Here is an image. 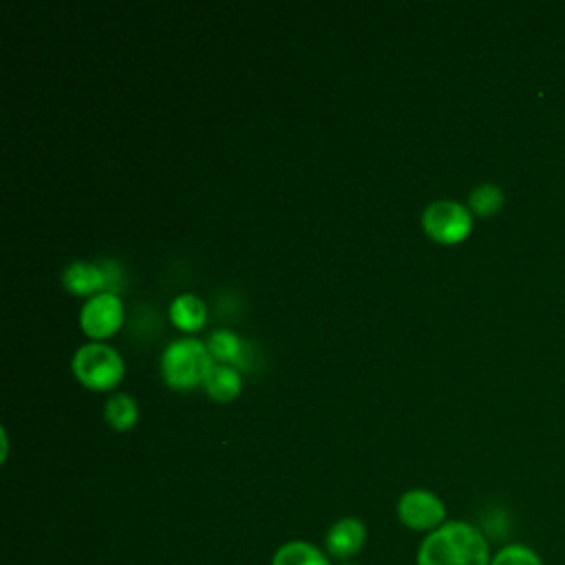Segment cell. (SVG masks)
Segmentation results:
<instances>
[{
    "label": "cell",
    "mask_w": 565,
    "mask_h": 565,
    "mask_svg": "<svg viewBox=\"0 0 565 565\" xmlns=\"http://www.w3.org/2000/svg\"><path fill=\"white\" fill-rule=\"evenodd\" d=\"M417 565H490L488 541L475 525L448 521L424 539Z\"/></svg>",
    "instance_id": "cell-1"
},
{
    "label": "cell",
    "mask_w": 565,
    "mask_h": 565,
    "mask_svg": "<svg viewBox=\"0 0 565 565\" xmlns=\"http://www.w3.org/2000/svg\"><path fill=\"white\" fill-rule=\"evenodd\" d=\"M214 366V358L205 342L194 335L172 340L161 353V377L170 388L190 391L194 386H203L210 369Z\"/></svg>",
    "instance_id": "cell-2"
},
{
    "label": "cell",
    "mask_w": 565,
    "mask_h": 565,
    "mask_svg": "<svg viewBox=\"0 0 565 565\" xmlns=\"http://www.w3.org/2000/svg\"><path fill=\"white\" fill-rule=\"evenodd\" d=\"M75 377L90 391H110L119 386L126 373L124 358L106 342L82 344L71 360Z\"/></svg>",
    "instance_id": "cell-3"
},
{
    "label": "cell",
    "mask_w": 565,
    "mask_h": 565,
    "mask_svg": "<svg viewBox=\"0 0 565 565\" xmlns=\"http://www.w3.org/2000/svg\"><path fill=\"white\" fill-rule=\"evenodd\" d=\"M422 227L433 241L441 245H455L468 238L472 230V212L459 201L439 199L426 205L422 212Z\"/></svg>",
    "instance_id": "cell-4"
},
{
    "label": "cell",
    "mask_w": 565,
    "mask_h": 565,
    "mask_svg": "<svg viewBox=\"0 0 565 565\" xmlns=\"http://www.w3.org/2000/svg\"><path fill=\"white\" fill-rule=\"evenodd\" d=\"M124 324V302L117 294H95L79 311V327L93 342H104Z\"/></svg>",
    "instance_id": "cell-5"
},
{
    "label": "cell",
    "mask_w": 565,
    "mask_h": 565,
    "mask_svg": "<svg viewBox=\"0 0 565 565\" xmlns=\"http://www.w3.org/2000/svg\"><path fill=\"white\" fill-rule=\"evenodd\" d=\"M397 516L411 530H437L444 525L446 508L441 499L424 488H413L404 492L397 501Z\"/></svg>",
    "instance_id": "cell-6"
},
{
    "label": "cell",
    "mask_w": 565,
    "mask_h": 565,
    "mask_svg": "<svg viewBox=\"0 0 565 565\" xmlns=\"http://www.w3.org/2000/svg\"><path fill=\"white\" fill-rule=\"evenodd\" d=\"M207 349L218 364H230L238 371L252 369L256 353H252V344L241 340L234 331L230 329H216L207 338Z\"/></svg>",
    "instance_id": "cell-7"
},
{
    "label": "cell",
    "mask_w": 565,
    "mask_h": 565,
    "mask_svg": "<svg viewBox=\"0 0 565 565\" xmlns=\"http://www.w3.org/2000/svg\"><path fill=\"white\" fill-rule=\"evenodd\" d=\"M366 541V527L360 519L344 516L335 521L327 532V552L340 561L355 556Z\"/></svg>",
    "instance_id": "cell-8"
},
{
    "label": "cell",
    "mask_w": 565,
    "mask_h": 565,
    "mask_svg": "<svg viewBox=\"0 0 565 565\" xmlns=\"http://www.w3.org/2000/svg\"><path fill=\"white\" fill-rule=\"evenodd\" d=\"M62 282L71 294L77 296H95L106 291L104 269L99 263H86V260H73L62 271Z\"/></svg>",
    "instance_id": "cell-9"
},
{
    "label": "cell",
    "mask_w": 565,
    "mask_h": 565,
    "mask_svg": "<svg viewBox=\"0 0 565 565\" xmlns=\"http://www.w3.org/2000/svg\"><path fill=\"white\" fill-rule=\"evenodd\" d=\"M170 320L174 327H179L185 333L199 331L207 320V307L205 302L194 294H181L170 302Z\"/></svg>",
    "instance_id": "cell-10"
},
{
    "label": "cell",
    "mask_w": 565,
    "mask_h": 565,
    "mask_svg": "<svg viewBox=\"0 0 565 565\" xmlns=\"http://www.w3.org/2000/svg\"><path fill=\"white\" fill-rule=\"evenodd\" d=\"M203 388L216 402H232L234 397H238V393L243 388V377H241L238 369H234L230 364L214 362V366L210 369V373L203 382Z\"/></svg>",
    "instance_id": "cell-11"
},
{
    "label": "cell",
    "mask_w": 565,
    "mask_h": 565,
    "mask_svg": "<svg viewBox=\"0 0 565 565\" xmlns=\"http://www.w3.org/2000/svg\"><path fill=\"white\" fill-rule=\"evenodd\" d=\"M104 417L115 430H130L139 419V406L128 393H113L106 399Z\"/></svg>",
    "instance_id": "cell-12"
},
{
    "label": "cell",
    "mask_w": 565,
    "mask_h": 565,
    "mask_svg": "<svg viewBox=\"0 0 565 565\" xmlns=\"http://www.w3.org/2000/svg\"><path fill=\"white\" fill-rule=\"evenodd\" d=\"M271 565H331V563L316 545L305 541H289L276 550Z\"/></svg>",
    "instance_id": "cell-13"
},
{
    "label": "cell",
    "mask_w": 565,
    "mask_h": 565,
    "mask_svg": "<svg viewBox=\"0 0 565 565\" xmlns=\"http://www.w3.org/2000/svg\"><path fill=\"white\" fill-rule=\"evenodd\" d=\"M505 196L503 190L494 183H481L477 185L468 196V207L477 216H492L501 210Z\"/></svg>",
    "instance_id": "cell-14"
},
{
    "label": "cell",
    "mask_w": 565,
    "mask_h": 565,
    "mask_svg": "<svg viewBox=\"0 0 565 565\" xmlns=\"http://www.w3.org/2000/svg\"><path fill=\"white\" fill-rule=\"evenodd\" d=\"M490 565H543L536 552L525 545H508L494 554Z\"/></svg>",
    "instance_id": "cell-15"
},
{
    "label": "cell",
    "mask_w": 565,
    "mask_h": 565,
    "mask_svg": "<svg viewBox=\"0 0 565 565\" xmlns=\"http://www.w3.org/2000/svg\"><path fill=\"white\" fill-rule=\"evenodd\" d=\"M102 269H104V280H106V291L108 294H119L126 285V274H124V267L117 263V260H102L99 263Z\"/></svg>",
    "instance_id": "cell-16"
},
{
    "label": "cell",
    "mask_w": 565,
    "mask_h": 565,
    "mask_svg": "<svg viewBox=\"0 0 565 565\" xmlns=\"http://www.w3.org/2000/svg\"><path fill=\"white\" fill-rule=\"evenodd\" d=\"M342 565H349V563H342Z\"/></svg>",
    "instance_id": "cell-17"
}]
</instances>
